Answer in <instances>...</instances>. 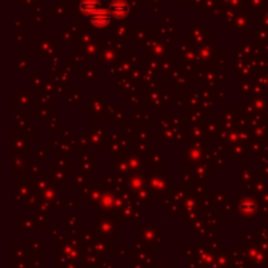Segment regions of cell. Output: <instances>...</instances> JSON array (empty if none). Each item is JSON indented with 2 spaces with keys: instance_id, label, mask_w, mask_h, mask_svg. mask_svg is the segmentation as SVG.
<instances>
[{
  "instance_id": "obj_1",
  "label": "cell",
  "mask_w": 268,
  "mask_h": 268,
  "mask_svg": "<svg viewBox=\"0 0 268 268\" xmlns=\"http://www.w3.org/2000/svg\"><path fill=\"white\" fill-rule=\"evenodd\" d=\"M89 20L90 22H92L93 27L102 29V28H105L109 22H110L111 15L109 11H106V9H104L101 7V8H99L95 12H93L92 15L89 16Z\"/></svg>"
},
{
  "instance_id": "obj_2",
  "label": "cell",
  "mask_w": 268,
  "mask_h": 268,
  "mask_svg": "<svg viewBox=\"0 0 268 268\" xmlns=\"http://www.w3.org/2000/svg\"><path fill=\"white\" fill-rule=\"evenodd\" d=\"M110 15L111 17L123 18L128 13V4L125 0H114L110 3Z\"/></svg>"
},
{
  "instance_id": "obj_3",
  "label": "cell",
  "mask_w": 268,
  "mask_h": 268,
  "mask_svg": "<svg viewBox=\"0 0 268 268\" xmlns=\"http://www.w3.org/2000/svg\"><path fill=\"white\" fill-rule=\"evenodd\" d=\"M99 8H101L99 0H83L80 4V9L83 11L84 15H87L88 17Z\"/></svg>"
}]
</instances>
